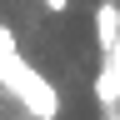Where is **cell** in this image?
<instances>
[{
    "mask_svg": "<svg viewBox=\"0 0 120 120\" xmlns=\"http://www.w3.org/2000/svg\"><path fill=\"white\" fill-rule=\"evenodd\" d=\"M115 40H120V5L105 0V5L95 10V45H100V55H110Z\"/></svg>",
    "mask_w": 120,
    "mask_h": 120,
    "instance_id": "7a4b0ae2",
    "label": "cell"
},
{
    "mask_svg": "<svg viewBox=\"0 0 120 120\" xmlns=\"http://www.w3.org/2000/svg\"><path fill=\"white\" fill-rule=\"evenodd\" d=\"M40 5L50 10V15H65V10H70V0H40Z\"/></svg>",
    "mask_w": 120,
    "mask_h": 120,
    "instance_id": "3957f363",
    "label": "cell"
},
{
    "mask_svg": "<svg viewBox=\"0 0 120 120\" xmlns=\"http://www.w3.org/2000/svg\"><path fill=\"white\" fill-rule=\"evenodd\" d=\"M95 100L105 110L120 105V40L110 45V55H100V75H95Z\"/></svg>",
    "mask_w": 120,
    "mask_h": 120,
    "instance_id": "6da1fadb",
    "label": "cell"
}]
</instances>
